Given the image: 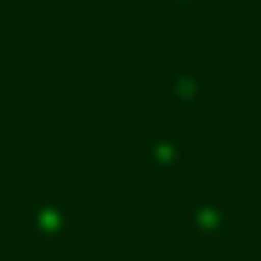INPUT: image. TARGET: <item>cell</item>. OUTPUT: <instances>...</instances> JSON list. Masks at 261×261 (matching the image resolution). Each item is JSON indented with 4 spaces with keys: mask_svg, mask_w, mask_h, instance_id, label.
<instances>
[{
    "mask_svg": "<svg viewBox=\"0 0 261 261\" xmlns=\"http://www.w3.org/2000/svg\"><path fill=\"white\" fill-rule=\"evenodd\" d=\"M23 227L40 239V244H74V204L63 193H29L23 204Z\"/></svg>",
    "mask_w": 261,
    "mask_h": 261,
    "instance_id": "cell-1",
    "label": "cell"
},
{
    "mask_svg": "<svg viewBox=\"0 0 261 261\" xmlns=\"http://www.w3.org/2000/svg\"><path fill=\"white\" fill-rule=\"evenodd\" d=\"M182 222H188L204 244H216V239L233 233V199L216 193V188H193V193L182 199Z\"/></svg>",
    "mask_w": 261,
    "mask_h": 261,
    "instance_id": "cell-2",
    "label": "cell"
},
{
    "mask_svg": "<svg viewBox=\"0 0 261 261\" xmlns=\"http://www.w3.org/2000/svg\"><path fill=\"white\" fill-rule=\"evenodd\" d=\"M148 159H153L159 170H182L188 142H182V125H176V119H153V125H148Z\"/></svg>",
    "mask_w": 261,
    "mask_h": 261,
    "instance_id": "cell-3",
    "label": "cell"
},
{
    "mask_svg": "<svg viewBox=\"0 0 261 261\" xmlns=\"http://www.w3.org/2000/svg\"><path fill=\"white\" fill-rule=\"evenodd\" d=\"M165 85H170V97H176V108H204L210 80H204L199 68H188V63H182V68H170V80H165Z\"/></svg>",
    "mask_w": 261,
    "mask_h": 261,
    "instance_id": "cell-4",
    "label": "cell"
},
{
    "mask_svg": "<svg viewBox=\"0 0 261 261\" xmlns=\"http://www.w3.org/2000/svg\"><path fill=\"white\" fill-rule=\"evenodd\" d=\"M170 6H199V0H170Z\"/></svg>",
    "mask_w": 261,
    "mask_h": 261,
    "instance_id": "cell-5",
    "label": "cell"
},
{
    "mask_svg": "<svg viewBox=\"0 0 261 261\" xmlns=\"http://www.w3.org/2000/svg\"><path fill=\"white\" fill-rule=\"evenodd\" d=\"M255 244H261V233H255Z\"/></svg>",
    "mask_w": 261,
    "mask_h": 261,
    "instance_id": "cell-6",
    "label": "cell"
}]
</instances>
